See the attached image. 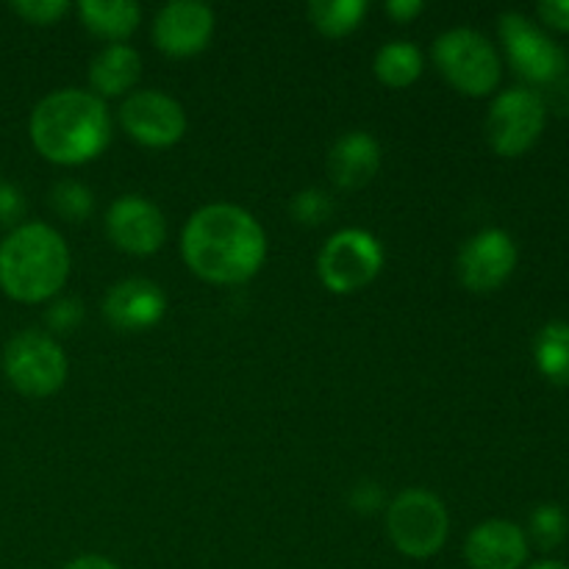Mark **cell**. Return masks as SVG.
I'll return each mask as SVG.
<instances>
[{
	"instance_id": "cell-1",
	"label": "cell",
	"mask_w": 569,
	"mask_h": 569,
	"mask_svg": "<svg viewBox=\"0 0 569 569\" xmlns=\"http://www.w3.org/2000/svg\"><path fill=\"white\" fill-rule=\"evenodd\" d=\"M189 270L209 283H244L267 259V233L253 214L231 203L203 206L181 233Z\"/></svg>"
},
{
	"instance_id": "cell-2",
	"label": "cell",
	"mask_w": 569,
	"mask_h": 569,
	"mask_svg": "<svg viewBox=\"0 0 569 569\" xmlns=\"http://www.w3.org/2000/svg\"><path fill=\"white\" fill-rule=\"evenodd\" d=\"M28 131L39 156L53 164H87L98 159L109 144V109L98 94L83 89H61L39 100Z\"/></svg>"
},
{
	"instance_id": "cell-3",
	"label": "cell",
	"mask_w": 569,
	"mask_h": 569,
	"mask_svg": "<svg viewBox=\"0 0 569 569\" xmlns=\"http://www.w3.org/2000/svg\"><path fill=\"white\" fill-rule=\"evenodd\" d=\"M70 276V250L44 222H22L0 242V289L17 303L56 298Z\"/></svg>"
},
{
	"instance_id": "cell-4",
	"label": "cell",
	"mask_w": 569,
	"mask_h": 569,
	"mask_svg": "<svg viewBox=\"0 0 569 569\" xmlns=\"http://www.w3.org/2000/svg\"><path fill=\"white\" fill-rule=\"evenodd\" d=\"M433 61L445 81L470 98H483V94L495 92L500 76H503V64H500L495 44L472 28L445 31L433 42Z\"/></svg>"
},
{
	"instance_id": "cell-5",
	"label": "cell",
	"mask_w": 569,
	"mask_h": 569,
	"mask_svg": "<svg viewBox=\"0 0 569 569\" xmlns=\"http://www.w3.org/2000/svg\"><path fill=\"white\" fill-rule=\"evenodd\" d=\"M387 531L403 556L431 559L448 542V509L428 489H403L387 509Z\"/></svg>"
},
{
	"instance_id": "cell-6",
	"label": "cell",
	"mask_w": 569,
	"mask_h": 569,
	"mask_svg": "<svg viewBox=\"0 0 569 569\" xmlns=\"http://www.w3.org/2000/svg\"><path fill=\"white\" fill-rule=\"evenodd\" d=\"M383 270V248L370 231L345 228L322 244L317 276L333 295H350L370 287Z\"/></svg>"
},
{
	"instance_id": "cell-7",
	"label": "cell",
	"mask_w": 569,
	"mask_h": 569,
	"mask_svg": "<svg viewBox=\"0 0 569 569\" xmlns=\"http://www.w3.org/2000/svg\"><path fill=\"white\" fill-rule=\"evenodd\" d=\"M3 372L26 398H50L67 381V356L48 333L22 331L6 345Z\"/></svg>"
},
{
	"instance_id": "cell-8",
	"label": "cell",
	"mask_w": 569,
	"mask_h": 569,
	"mask_svg": "<svg viewBox=\"0 0 569 569\" xmlns=\"http://www.w3.org/2000/svg\"><path fill=\"white\" fill-rule=\"evenodd\" d=\"M545 120H548V103L542 94L526 87L506 89L489 109L487 139L495 153L515 159L537 144Z\"/></svg>"
},
{
	"instance_id": "cell-9",
	"label": "cell",
	"mask_w": 569,
	"mask_h": 569,
	"mask_svg": "<svg viewBox=\"0 0 569 569\" xmlns=\"http://www.w3.org/2000/svg\"><path fill=\"white\" fill-rule=\"evenodd\" d=\"M500 39H503L511 67L526 81L550 87L565 76V50L548 33L539 31L526 14H517V11L500 14Z\"/></svg>"
},
{
	"instance_id": "cell-10",
	"label": "cell",
	"mask_w": 569,
	"mask_h": 569,
	"mask_svg": "<svg viewBox=\"0 0 569 569\" xmlns=\"http://www.w3.org/2000/svg\"><path fill=\"white\" fill-rule=\"evenodd\" d=\"M120 122L128 137L148 148H170L187 131V114L176 98L156 89H142L122 100Z\"/></svg>"
},
{
	"instance_id": "cell-11",
	"label": "cell",
	"mask_w": 569,
	"mask_h": 569,
	"mask_svg": "<svg viewBox=\"0 0 569 569\" xmlns=\"http://www.w3.org/2000/svg\"><path fill=\"white\" fill-rule=\"evenodd\" d=\"M106 233L122 253L153 256L167 239V220L159 206L142 194H122L109 206Z\"/></svg>"
},
{
	"instance_id": "cell-12",
	"label": "cell",
	"mask_w": 569,
	"mask_h": 569,
	"mask_svg": "<svg viewBox=\"0 0 569 569\" xmlns=\"http://www.w3.org/2000/svg\"><path fill=\"white\" fill-rule=\"evenodd\" d=\"M517 267V244L500 228H487L467 239L459 253V278L470 292H495Z\"/></svg>"
},
{
	"instance_id": "cell-13",
	"label": "cell",
	"mask_w": 569,
	"mask_h": 569,
	"mask_svg": "<svg viewBox=\"0 0 569 569\" xmlns=\"http://www.w3.org/2000/svg\"><path fill=\"white\" fill-rule=\"evenodd\" d=\"M214 33V11L198 0H172L156 14L153 42L172 59L200 53Z\"/></svg>"
},
{
	"instance_id": "cell-14",
	"label": "cell",
	"mask_w": 569,
	"mask_h": 569,
	"mask_svg": "<svg viewBox=\"0 0 569 569\" xmlns=\"http://www.w3.org/2000/svg\"><path fill=\"white\" fill-rule=\"evenodd\" d=\"M167 311V295L161 292L159 283L148 278H126L114 283L103 298V317L111 328L126 333L148 331L159 326Z\"/></svg>"
},
{
	"instance_id": "cell-15",
	"label": "cell",
	"mask_w": 569,
	"mask_h": 569,
	"mask_svg": "<svg viewBox=\"0 0 569 569\" xmlns=\"http://www.w3.org/2000/svg\"><path fill=\"white\" fill-rule=\"evenodd\" d=\"M472 569H520L528 559V537L509 520H487L470 531L465 542Z\"/></svg>"
},
{
	"instance_id": "cell-16",
	"label": "cell",
	"mask_w": 569,
	"mask_h": 569,
	"mask_svg": "<svg viewBox=\"0 0 569 569\" xmlns=\"http://www.w3.org/2000/svg\"><path fill=\"white\" fill-rule=\"evenodd\" d=\"M328 176L339 189H361L378 176L381 167V144L367 131H350L328 150Z\"/></svg>"
},
{
	"instance_id": "cell-17",
	"label": "cell",
	"mask_w": 569,
	"mask_h": 569,
	"mask_svg": "<svg viewBox=\"0 0 569 569\" xmlns=\"http://www.w3.org/2000/svg\"><path fill=\"white\" fill-rule=\"evenodd\" d=\"M139 76H142V59L137 50L122 42L100 50L89 67V83L100 100L126 94L128 89L137 87Z\"/></svg>"
},
{
	"instance_id": "cell-18",
	"label": "cell",
	"mask_w": 569,
	"mask_h": 569,
	"mask_svg": "<svg viewBox=\"0 0 569 569\" xmlns=\"http://www.w3.org/2000/svg\"><path fill=\"white\" fill-rule=\"evenodd\" d=\"M78 17L94 37L120 44L139 28L142 9L133 0H81Z\"/></svg>"
},
{
	"instance_id": "cell-19",
	"label": "cell",
	"mask_w": 569,
	"mask_h": 569,
	"mask_svg": "<svg viewBox=\"0 0 569 569\" xmlns=\"http://www.w3.org/2000/svg\"><path fill=\"white\" fill-rule=\"evenodd\" d=\"M378 81L392 89H406L422 76V53L411 42H387L372 61Z\"/></svg>"
},
{
	"instance_id": "cell-20",
	"label": "cell",
	"mask_w": 569,
	"mask_h": 569,
	"mask_svg": "<svg viewBox=\"0 0 569 569\" xmlns=\"http://www.w3.org/2000/svg\"><path fill=\"white\" fill-rule=\"evenodd\" d=\"M537 367L550 383L569 387V322H550L533 342Z\"/></svg>"
},
{
	"instance_id": "cell-21",
	"label": "cell",
	"mask_w": 569,
	"mask_h": 569,
	"mask_svg": "<svg viewBox=\"0 0 569 569\" xmlns=\"http://www.w3.org/2000/svg\"><path fill=\"white\" fill-rule=\"evenodd\" d=\"M365 14V0H315L309 3V17L322 37H348L361 26Z\"/></svg>"
},
{
	"instance_id": "cell-22",
	"label": "cell",
	"mask_w": 569,
	"mask_h": 569,
	"mask_svg": "<svg viewBox=\"0 0 569 569\" xmlns=\"http://www.w3.org/2000/svg\"><path fill=\"white\" fill-rule=\"evenodd\" d=\"M50 206L56 214L67 222H83L94 211V194L92 189L83 187L78 181H61L56 183L50 192Z\"/></svg>"
},
{
	"instance_id": "cell-23",
	"label": "cell",
	"mask_w": 569,
	"mask_h": 569,
	"mask_svg": "<svg viewBox=\"0 0 569 569\" xmlns=\"http://www.w3.org/2000/svg\"><path fill=\"white\" fill-rule=\"evenodd\" d=\"M567 531H569V520H567V511L561 509V506L545 503L539 506V509H533L531 537L539 548L542 550L559 548V545L567 539Z\"/></svg>"
},
{
	"instance_id": "cell-24",
	"label": "cell",
	"mask_w": 569,
	"mask_h": 569,
	"mask_svg": "<svg viewBox=\"0 0 569 569\" xmlns=\"http://www.w3.org/2000/svg\"><path fill=\"white\" fill-rule=\"evenodd\" d=\"M289 211L300 226H322L333 214V200L322 189H303L292 198Z\"/></svg>"
},
{
	"instance_id": "cell-25",
	"label": "cell",
	"mask_w": 569,
	"mask_h": 569,
	"mask_svg": "<svg viewBox=\"0 0 569 569\" xmlns=\"http://www.w3.org/2000/svg\"><path fill=\"white\" fill-rule=\"evenodd\" d=\"M11 11L31 26H53L59 17L70 11V3L67 0H17L11 3Z\"/></svg>"
},
{
	"instance_id": "cell-26",
	"label": "cell",
	"mask_w": 569,
	"mask_h": 569,
	"mask_svg": "<svg viewBox=\"0 0 569 569\" xmlns=\"http://www.w3.org/2000/svg\"><path fill=\"white\" fill-rule=\"evenodd\" d=\"M22 217H26V198H22V192L14 183L0 181V226L14 231L22 222Z\"/></svg>"
},
{
	"instance_id": "cell-27",
	"label": "cell",
	"mask_w": 569,
	"mask_h": 569,
	"mask_svg": "<svg viewBox=\"0 0 569 569\" xmlns=\"http://www.w3.org/2000/svg\"><path fill=\"white\" fill-rule=\"evenodd\" d=\"M81 320H83V306L72 298L56 300V303L48 309V326L53 328L56 333L72 331V328L81 326Z\"/></svg>"
},
{
	"instance_id": "cell-28",
	"label": "cell",
	"mask_w": 569,
	"mask_h": 569,
	"mask_svg": "<svg viewBox=\"0 0 569 569\" xmlns=\"http://www.w3.org/2000/svg\"><path fill=\"white\" fill-rule=\"evenodd\" d=\"M350 503H353V509L361 511V515H370V511L381 509V503H383L381 487H378V483H370V481L359 483V487L350 492Z\"/></svg>"
},
{
	"instance_id": "cell-29",
	"label": "cell",
	"mask_w": 569,
	"mask_h": 569,
	"mask_svg": "<svg viewBox=\"0 0 569 569\" xmlns=\"http://www.w3.org/2000/svg\"><path fill=\"white\" fill-rule=\"evenodd\" d=\"M537 11L550 28L569 31V0H545V3H539Z\"/></svg>"
},
{
	"instance_id": "cell-30",
	"label": "cell",
	"mask_w": 569,
	"mask_h": 569,
	"mask_svg": "<svg viewBox=\"0 0 569 569\" xmlns=\"http://www.w3.org/2000/svg\"><path fill=\"white\" fill-rule=\"evenodd\" d=\"M422 9H426V6H422L420 0H389L387 3V14L392 17L395 22L415 20L417 14H422Z\"/></svg>"
},
{
	"instance_id": "cell-31",
	"label": "cell",
	"mask_w": 569,
	"mask_h": 569,
	"mask_svg": "<svg viewBox=\"0 0 569 569\" xmlns=\"http://www.w3.org/2000/svg\"><path fill=\"white\" fill-rule=\"evenodd\" d=\"M550 106L559 114L569 117V76H561L559 81L550 83Z\"/></svg>"
},
{
	"instance_id": "cell-32",
	"label": "cell",
	"mask_w": 569,
	"mask_h": 569,
	"mask_svg": "<svg viewBox=\"0 0 569 569\" xmlns=\"http://www.w3.org/2000/svg\"><path fill=\"white\" fill-rule=\"evenodd\" d=\"M64 569H120V567H117L114 561L103 559V556L87 553V556H78V559H72Z\"/></svg>"
},
{
	"instance_id": "cell-33",
	"label": "cell",
	"mask_w": 569,
	"mask_h": 569,
	"mask_svg": "<svg viewBox=\"0 0 569 569\" xmlns=\"http://www.w3.org/2000/svg\"><path fill=\"white\" fill-rule=\"evenodd\" d=\"M528 569H569V567L561 565V561H539V565H533Z\"/></svg>"
}]
</instances>
